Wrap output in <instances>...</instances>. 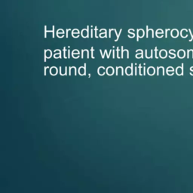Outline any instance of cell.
<instances>
[{
	"label": "cell",
	"instance_id": "obj_12",
	"mask_svg": "<svg viewBox=\"0 0 193 193\" xmlns=\"http://www.w3.org/2000/svg\"><path fill=\"white\" fill-rule=\"evenodd\" d=\"M73 57L74 58H79V54H73Z\"/></svg>",
	"mask_w": 193,
	"mask_h": 193
},
{
	"label": "cell",
	"instance_id": "obj_11",
	"mask_svg": "<svg viewBox=\"0 0 193 193\" xmlns=\"http://www.w3.org/2000/svg\"><path fill=\"white\" fill-rule=\"evenodd\" d=\"M48 68H49V67H45V70H44V75H45V76H46L47 69H48Z\"/></svg>",
	"mask_w": 193,
	"mask_h": 193
},
{
	"label": "cell",
	"instance_id": "obj_4",
	"mask_svg": "<svg viewBox=\"0 0 193 193\" xmlns=\"http://www.w3.org/2000/svg\"><path fill=\"white\" fill-rule=\"evenodd\" d=\"M58 69H57L55 67H51L50 69V73L51 76H56L57 74H58Z\"/></svg>",
	"mask_w": 193,
	"mask_h": 193
},
{
	"label": "cell",
	"instance_id": "obj_14",
	"mask_svg": "<svg viewBox=\"0 0 193 193\" xmlns=\"http://www.w3.org/2000/svg\"><path fill=\"white\" fill-rule=\"evenodd\" d=\"M60 54H57V55H55L54 58H60Z\"/></svg>",
	"mask_w": 193,
	"mask_h": 193
},
{
	"label": "cell",
	"instance_id": "obj_3",
	"mask_svg": "<svg viewBox=\"0 0 193 193\" xmlns=\"http://www.w3.org/2000/svg\"><path fill=\"white\" fill-rule=\"evenodd\" d=\"M133 67H128L125 69V74L127 76H131V75H133V69H132Z\"/></svg>",
	"mask_w": 193,
	"mask_h": 193
},
{
	"label": "cell",
	"instance_id": "obj_5",
	"mask_svg": "<svg viewBox=\"0 0 193 193\" xmlns=\"http://www.w3.org/2000/svg\"><path fill=\"white\" fill-rule=\"evenodd\" d=\"M106 70H105V68L104 67H100L98 68V74L100 75V76H104V74H105Z\"/></svg>",
	"mask_w": 193,
	"mask_h": 193
},
{
	"label": "cell",
	"instance_id": "obj_16",
	"mask_svg": "<svg viewBox=\"0 0 193 193\" xmlns=\"http://www.w3.org/2000/svg\"><path fill=\"white\" fill-rule=\"evenodd\" d=\"M143 75H146V67H144V73H143Z\"/></svg>",
	"mask_w": 193,
	"mask_h": 193
},
{
	"label": "cell",
	"instance_id": "obj_10",
	"mask_svg": "<svg viewBox=\"0 0 193 193\" xmlns=\"http://www.w3.org/2000/svg\"><path fill=\"white\" fill-rule=\"evenodd\" d=\"M51 56V51H46V54H45V57H46L47 58H50Z\"/></svg>",
	"mask_w": 193,
	"mask_h": 193
},
{
	"label": "cell",
	"instance_id": "obj_8",
	"mask_svg": "<svg viewBox=\"0 0 193 193\" xmlns=\"http://www.w3.org/2000/svg\"><path fill=\"white\" fill-rule=\"evenodd\" d=\"M74 73L75 76H76L77 75V71H76V68L75 67H71L70 68H69V75L72 74V73Z\"/></svg>",
	"mask_w": 193,
	"mask_h": 193
},
{
	"label": "cell",
	"instance_id": "obj_6",
	"mask_svg": "<svg viewBox=\"0 0 193 193\" xmlns=\"http://www.w3.org/2000/svg\"><path fill=\"white\" fill-rule=\"evenodd\" d=\"M60 74L61 76H65V75H67V67H66L64 68V70H62V67H60Z\"/></svg>",
	"mask_w": 193,
	"mask_h": 193
},
{
	"label": "cell",
	"instance_id": "obj_9",
	"mask_svg": "<svg viewBox=\"0 0 193 193\" xmlns=\"http://www.w3.org/2000/svg\"><path fill=\"white\" fill-rule=\"evenodd\" d=\"M120 71L122 72V75L123 76V75H124V70H123V68L122 67H116V76H118V75H119V73Z\"/></svg>",
	"mask_w": 193,
	"mask_h": 193
},
{
	"label": "cell",
	"instance_id": "obj_15",
	"mask_svg": "<svg viewBox=\"0 0 193 193\" xmlns=\"http://www.w3.org/2000/svg\"><path fill=\"white\" fill-rule=\"evenodd\" d=\"M135 75H137V67H135Z\"/></svg>",
	"mask_w": 193,
	"mask_h": 193
},
{
	"label": "cell",
	"instance_id": "obj_13",
	"mask_svg": "<svg viewBox=\"0 0 193 193\" xmlns=\"http://www.w3.org/2000/svg\"><path fill=\"white\" fill-rule=\"evenodd\" d=\"M136 57H137V58H142V54H137L136 55Z\"/></svg>",
	"mask_w": 193,
	"mask_h": 193
},
{
	"label": "cell",
	"instance_id": "obj_2",
	"mask_svg": "<svg viewBox=\"0 0 193 193\" xmlns=\"http://www.w3.org/2000/svg\"><path fill=\"white\" fill-rule=\"evenodd\" d=\"M106 73L108 76H113L114 74V69L112 67H109L106 69Z\"/></svg>",
	"mask_w": 193,
	"mask_h": 193
},
{
	"label": "cell",
	"instance_id": "obj_7",
	"mask_svg": "<svg viewBox=\"0 0 193 193\" xmlns=\"http://www.w3.org/2000/svg\"><path fill=\"white\" fill-rule=\"evenodd\" d=\"M147 73H148V74L150 75V76H152V75L155 74V69H154L153 67H150L148 69V70H147Z\"/></svg>",
	"mask_w": 193,
	"mask_h": 193
},
{
	"label": "cell",
	"instance_id": "obj_1",
	"mask_svg": "<svg viewBox=\"0 0 193 193\" xmlns=\"http://www.w3.org/2000/svg\"><path fill=\"white\" fill-rule=\"evenodd\" d=\"M79 74L80 76H84L86 74V64L84 63V67H81L79 69Z\"/></svg>",
	"mask_w": 193,
	"mask_h": 193
}]
</instances>
